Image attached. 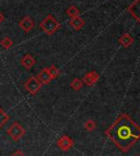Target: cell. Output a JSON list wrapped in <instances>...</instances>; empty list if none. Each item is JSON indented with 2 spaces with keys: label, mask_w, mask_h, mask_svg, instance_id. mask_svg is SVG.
I'll return each instance as SVG.
<instances>
[{
  "label": "cell",
  "mask_w": 140,
  "mask_h": 156,
  "mask_svg": "<svg viewBox=\"0 0 140 156\" xmlns=\"http://www.w3.org/2000/svg\"><path fill=\"white\" fill-rule=\"evenodd\" d=\"M105 135L122 152H128L140 139V127L127 114H120Z\"/></svg>",
  "instance_id": "obj_1"
},
{
  "label": "cell",
  "mask_w": 140,
  "mask_h": 156,
  "mask_svg": "<svg viewBox=\"0 0 140 156\" xmlns=\"http://www.w3.org/2000/svg\"><path fill=\"white\" fill-rule=\"evenodd\" d=\"M39 26H41V29L44 31L45 34H47V35H53V34L56 33V32L60 29L61 25H60L59 22H58L52 14H48V16L41 22Z\"/></svg>",
  "instance_id": "obj_2"
},
{
  "label": "cell",
  "mask_w": 140,
  "mask_h": 156,
  "mask_svg": "<svg viewBox=\"0 0 140 156\" xmlns=\"http://www.w3.org/2000/svg\"><path fill=\"white\" fill-rule=\"evenodd\" d=\"M26 131L18 121H14L10 127L7 129V134L12 139L13 141H19L25 135Z\"/></svg>",
  "instance_id": "obj_3"
},
{
  "label": "cell",
  "mask_w": 140,
  "mask_h": 156,
  "mask_svg": "<svg viewBox=\"0 0 140 156\" xmlns=\"http://www.w3.org/2000/svg\"><path fill=\"white\" fill-rule=\"evenodd\" d=\"M42 87V83L39 81L36 76H30L26 82L24 83V89L31 95H36Z\"/></svg>",
  "instance_id": "obj_4"
},
{
  "label": "cell",
  "mask_w": 140,
  "mask_h": 156,
  "mask_svg": "<svg viewBox=\"0 0 140 156\" xmlns=\"http://www.w3.org/2000/svg\"><path fill=\"white\" fill-rule=\"evenodd\" d=\"M57 146L61 151L67 152L73 146V140L68 135H61L57 140Z\"/></svg>",
  "instance_id": "obj_5"
},
{
  "label": "cell",
  "mask_w": 140,
  "mask_h": 156,
  "mask_svg": "<svg viewBox=\"0 0 140 156\" xmlns=\"http://www.w3.org/2000/svg\"><path fill=\"white\" fill-rule=\"evenodd\" d=\"M100 79V74L96 71H91V72H88L86 76L81 79V81L83 82V84H86L88 86H92L99 81Z\"/></svg>",
  "instance_id": "obj_6"
},
{
  "label": "cell",
  "mask_w": 140,
  "mask_h": 156,
  "mask_svg": "<svg viewBox=\"0 0 140 156\" xmlns=\"http://www.w3.org/2000/svg\"><path fill=\"white\" fill-rule=\"evenodd\" d=\"M128 12L135 19L138 23H140V0H135L131 5L128 7Z\"/></svg>",
  "instance_id": "obj_7"
},
{
  "label": "cell",
  "mask_w": 140,
  "mask_h": 156,
  "mask_svg": "<svg viewBox=\"0 0 140 156\" xmlns=\"http://www.w3.org/2000/svg\"><path fill=\"white\" fill-rule=\"evenodd\" d=\"M19 26H20L21 29L23 30L25 33H29V32H31L32 30L34 29L35 24H34V21L30 18L29 16H26L19 22Z\"/></svg>",
  "instance_id": "obj_8"
},
{
  "label": "cell",
  "mask_w": 140,
  "mask_h": 156,
  "mask_svg": "<svg viewBox=\"0 0 140 156\" xmlns=\"http://www.w3.org/2000/svg\"><path fill=\"white\" fill-rule=\"evenodd\" d=\"M20 63L23 66L25 69L30 70V69H31V68L36 63V60H35V58H34L33 56L30 55V54H26V55H24L23 57L21 58Z\"/></svg>",
  "instance_id": "obj_9"
},
{
  "label": "cell",
  "mask_w": 140,
  "mask_h": 156,
  "mask_svg": "<svg viewBox=\"0 0 140 156\" xmlns=\"http://www.w3.org/2000/svg\"><path fill=\"white\" fill-rule=\"evenodd\" d=\"M36 78L39 79V81L42 83V85H43V84H44V85H46V84H50V82L53 81V78L50 76V72H48V70H47V68L43 69V70H42L41 72L37 74Z\"/></svg>",
  "instance_id": "obj_10"
},
{
  "label": "cell",
  "mask_w": 140,
  "mask_h": 156,
  "mask_svg": "<svg viewBox=\"0 0 140 156\" xmlns=\"http://www.w3.org/2000/svg\"><path fill=\"white\" fill-rule=\"evenodd\" d=\"M118 42H120V44L122 45L123 47L128 48V47H130L132 44H134V37H132L131 35H129L128 33H125L120 37Z\"/></svg>",
  "instance_id": "obj_11"
},
{
  "label": "cell",
  "mask_w": 140,
  "mask_h": 156,
  "mask_svg": "<svg viewBox=\"0 0 140 156\" xmlns=\"http://www.w3.org/2000/svg\"><path fill=\"white\" fill-rule=\"evenodd\" d=\"M69 24L72 26L76 31H79V30H81L83 26H84L86 22H84V20H83L82 18H80V16H76V18H72L70 20Z\"/></svg>",
  "instance_id": "obj_12"
},
{
  "label": "cell",
  "mask_w": 140,
  "mask_h": 156,
  "mask_svg": "<svg viewBox=\"0 0 140 156\" xmlns=\"http://www.w3.org/2000/svg\"><path fill=\"white\" fill-rule=\"evenodd\" d=\"M66 13H67V16L71 19L76 18V16H80V10H79L76 5H70L69 8L67 9V11H66Z\"/></svg>",
  "instance_id": "obj_13"
},
{
  "label": "cell",
  "mask_w": 140,
  "mask_h": 156,
  "mask_svg": "<svg viewBox=\"0 0 140 156\" xmlns=\"http://www.w3.org/2000/svg\"><path fill=\"white\" fill-rule=\"evenodd\" d=\"M9 119H10V116H9V115L0 107V129H1L6 123L8 122Z\"/></svg>",
  "instance_id": "obj_14"
},
{
  "label": "cell",
  "mask_w": 140,
  "mask_h": 156,
  "mask_svg": "<svg viewBox=\"0 0 140 156\" xmlns=\"http://www.w3.org/2000/svg\"><path fill=\"white\" fill-rule=\"evenodd\" d=\"M82 86H83V82L81 81V79H78V78L73 79V80L71 81V83H70V87L72 90H75V91H80V90L82 89Z\"/></svg>",
  "instance_id": "obj_15"
},
{
  "label": "cell",
  "mask_w": 140,
  "mask_h": 156,
  "mask_svg": "<svg viewBox=\"0 0 140 156\" xmlns=\"http://www.w3.org/2000/svg\"><path fill=\"white\" fill-rule=\"evenodd\" d=\"M47 70H48V72H50V74L53 78V80L56 79V78H58V76H60V70L56 67V66H50V68H47Z\"/></svg>",
  "instance_id": "obj_16"
},
{
  "label": "cell",
  "mask_w": 140,
  "mask_h": 156,
  "mask_svg": "<svg viewBox=\"0 0 140 156\" xmlns=\"http://www.w3.org/2000/svg\"><path fill=\"white\" fill-rule=\"evenodd\" d=\"M95 128H96V122L93 119H88L86 122H84V129H86L87 131H89V132H92Z\"/></svg>",
  "instance_id": "obj_17"
},
{
  "label": "cell",
  "mask_w": 140,
  "mask_h": 156,
  "mask_svg": "<svg viewBox=\"0 0 140 156\" xmlns=\"http://www.w3.org/2000/svg\"><path fill=\"white\" fill-rule=\"evenodd\" d=\"M0 44H1V46H2L5 49H9V48H11V47L13 46V41L10 37H5V38L1 39Z\"/></svg>",
  "instance_id": "obj_18"
},
{
  "label": "cell",
  "mask_w": 140,
  "mask_h": 156,
  "mask_svg": "<svg viewBox=\"0 0 140 156\" xmlns=\"http://www.w3.org/2000/svg\"><path fill=\"white\" fill-rule=\"evenodd\" d=\"M11 156H26L22 151H16Z\"/></svg>",
  "instance_id": "obj_19"
},
{
  "label": "cell",
  "mask_w": 140,
  "mask_h": 156,
  "mask_svg": "<svg viewBox=\"0 0 140 156\" xmlns=\"http://www.w3.org/2000/svg\"><path fill=\"white\" fill-rule=\"evenodd\" d=\"M5 19H6V18H5V16H3L2 13L0 12V24H1L3 21H5Z\"/></svg>",
  "instance_id": "obj_20"
}]
</instances>
